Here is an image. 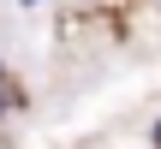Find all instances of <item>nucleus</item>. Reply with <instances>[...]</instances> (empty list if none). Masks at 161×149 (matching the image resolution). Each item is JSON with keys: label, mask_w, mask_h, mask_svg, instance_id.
I'll list each match as a JSON object with an SVG mask.
<instances>
[{"label": "nucleus", "mask_w": 161, "mask_h": 149, "mask_svg": "<svg viewBox=\"0 0 161 149\" xmlns=\"http://www.w3.org/2000/svg\"><path fill=\"white\" fill-rule=\"evenodd\" d=\"M0 84H6V78H0ZM0 113H6V90H0Z\"/></svg>", "instance_id": "f257e3e1"}, {"label": "nucleus", "mask_w": 161, "mask_h": 149, "mask_svg": "<svg viewBox=\"0 0 161 149\" xmlns=\"http://www.w3.org/2000/svg\"><path fill=\"white\" fill-rule=\"evenodd\" d=\"M18 6H36V0H18Z\"/></svg>", "instance_id": "f03ea898"}]
</instances>
